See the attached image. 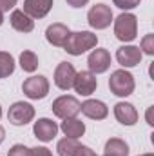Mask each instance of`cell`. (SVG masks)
<instances>
[{"label": "cell", "instance_id": "obj_1", "mask_svg": "<svg viewBox=\"0 0 154 156\" xmlns=\"http://www.w3.org/2000/svg\"><path fill=\"white\" fill-rule=\"evenodd\" d=\"M96 44H98V37L94 33H91V31H76V33H71L67 37L65 44H64V49L73 56H80L85 51L96 47Z\"/></svg>", "mask_w": 154, "mask_h": 156}, {"label": "cell", "instance_id": "obj_2", "mask_svg": "<svg viewBox=\"0 0 154 156\" xmlns=\"http://www.w3.org/2000/svg\"><path fill=\"white\" fill-rule=\"evenodd\" d=\"M134 87H136V82H134V76L125 71V69H116L111 73V78H109V89L111 93L116 94V96H129L134 93Z\"/></svg>", "mask_w": 154, "mask_h": 156}, {"label": "cell", "instance_id": "obj_3", "mask_svg": "<svg viewBox=\"0 0 154 156\" xmlns=\"http://www.w3.org/2000/svg\"><path fill=\"white\" fill-rule=\"evenodd\" d=\"M114 35L120 42H132L138 37V18L132 13H121L114 20Z\"/></svg>", "mask_w": 154, "mask_h": 156}, {"label": "cell", "instance_id": "obj_4", "mask_svg": "<svg viewBox=\"0 0 154 156\" xmlns=\"http://www.w3.org/2000/svg\"><path fill=\"white\" fill-rule=\"evenodd\" d=\"M22 91L27 98L31 100H42L47 96L49 93V80L42 75H35V76H29L24 80L22 83Z\"/></svg>", "mask_w": 154, "mask_h": 156}, {"label": "cell", "instance_id": "obj_5", "mask_svg": "<svg viewBox=\"0 0 154 156\" xmlns=\"http://www.w3.org/2000/svg\"><path fill=\"white\" fill-rule=\"evenodd\" d=\"M80 102H78L75 96H69V94H64V96H58L51 109L54 113V116L62 118V120H67V118H76V115L80 113Z\"/></svg>", "mask_w": 154, "mask_h": 156}, {"label": "cell", "instance_id": "obj_6", "mask_svg": "<svg viewBox=\"0 0 154 156\" xmlns=\"http://www.w3.org/2000/svg\"><path fill=\"white\" fill-rule=\"evenodd\" d=\"M113 11L105 4H94L87 13V22L93 29H105L113 22Z\"/></svg>", "mask_w": 154, "mask_h": 156}, {"label": "cell", "instance_id": "obj_7", "mask_svg": "<svg viewBox=\"0 0 154 156\" xmlns=\"http://www.w3.org/2000/svg\"><path fill=\"white\" fill-rule=\"evenodd\" d=\"M35 118V107L27 102H15L9 111H7V120L13 125H27Z\"/></svg>", "mask_w": 154, "mask_h": 156}, {"label": "cell", "instance_id": "obj_8", "mask_svg": "<svg viewBox=\"0 0 154 156\" xmlns=\"http://www.w3.org/2000/svg\"><path fill=\"white\" fill-rule=\"evenodd\" d=\"M75 76H76V69L69 62H60L54 69V83L62 91H69L73 87Z\"/></svg>", "mask_w": 154, "mask_h": 156}, {"label": "cell", "instance_id": "obj_9", "mask_svg": "<svg viewBox=\"0 0 154 156\" xmlns=\"http://www.w3.org/2000/svg\"><path fill=\"white\" fill-rule=\"evenodd\" d=\"M89 71L93 75H102L111 67V53L107 49H93L87 58Z\"/></svg>", "mask_w": 154, "mask_h": 156}, {"label": "cell", "instance_id": "obj_10", "mask_svg": "<svg viewBox=\"0 0 154 156\" xmlns=\"http://www.w3.org/2000/svg\"><path fill=\"white\" fill-rule=\"evenodd\" d=\"M143 53L138 45H121L116 51V60L121 67H136L142 62Z\"/></svg>", "mask_w": 154, "mask_h": 156}, {"label": "cell", "instance_id": "obj_11", "mask_svg": "<svg viewBox=\"0 0 154 156\" xmlns=\"http://www.w3.org/2000/svg\"><path fill=\"white\" fill-rule=\"evenodd\" d=\"M73 87L78 94L82 96H89L96 91L98 87V80H96V75H93L91 71H80L75 76V82H73Z\"/></svg>", "mask_w": 154, "mask_h": 156}, {"label": "cell", "instance_id": "obj_12", "mask_svg": "<svg viewBox=\"0 0 154 156\" xmlns=\"http://www.w3.org/2000/svg\"><path fill=\"white\" fill-rule=\"evenodd\" d=\"M33 133L40 142H51L58 134V125L51 118H40L33 125Z\"/></svg>", "mask_w": 154, "mask_h": 156}, {"label": "cell", "instance_id": "obj_13", "mask_svg": "<svg viewBox=\"0 0 154 156\" xmlns=\"http://www.w3.org/2000/svg\"><path fill=\"white\" fill-rule=\"evenodd\" d=\"M114 116L121 125L131 127V125H134L138 122V111L129 102H118L114 105Z\"/></svg>", "mask_w": 154, "mask_h": 156}, {"label": "cell", "instance_id": "obj_14", "mask_svg": "<svg viewBox=\"0 0 154 156\" xmlns=\"http://www.w3.org/2000/svg\"><path fill=\"white\" fill-rule=\"evenodd\" d=\"M69 35H71L69 27L65 24H60V22L51 24L45 29V38H47V42L51 45H54V47H64V44H65V40H67Z\"/></svg>", "mask_w": 154, "mask_h": 156}, {"label": "cell", "instance_id": "obj_15", "mask_svg": "<svg viewBox=\"0 0 154 156\" xmlns=\"http://www.w3.org/2000/svg\"><path fill=\"white\" fill-rule=\"evenodd\" d=\"M80 111L91 120H105L109 115V107L102 100H85L80 105Z\"/></svg>", "mask_w": 154, "mask_h": 156}, {"label": "cell", "instance_id": "obj_16", "mask_svg": "<svg viewBox=\"0 0 154 156\" xmlns=\"http://www.w3.org/2000/svg\"><path fill=\"white\" fill-rule=\"evenodd\" d=\"M53 7V0H24V13L29 15L33 20L44 18Z\"/></svg>", "mask_w": 154, "mask_h": 156}, {"label": "cell", "instance_id": "obj_17", "mask_svg": "<svg viewBox=\"0 0 154 156\" xmlns=\"http://www.w3.org/2000/svg\"><path fill=\"white\" fill-rule=\"evenodd\" d=\"M9 22H11L13 29L18 33H31L35 29V20L29 15H26L22 9H15L9 16Z\"/></svg>", "mask_w": 154, "mask_h": 156}, {"label": "cell", "instance_id": "obj_18", "mask_svg": "<svg viewBox=\"0 0 154 156\" xmlns=\"http://www.w3.org/2000/svg\"><path fill=\"white\" fill-rule=\"evenodd\" d=\"M58 129H62V133H64L67 138L78 140V138H82L83 133H85V123H83L82 120H78V118H67V120L62 122V125H60Z\"/></svg>", "mask_w": 154, "mask_h": 156}, {"label": "cell", "instance_id": "obj_19", "mask_svg": "<svg viewBox=\"0 0 154 156\" xmlns=\"http://www.w3.org/2000/svg\"><path fill=\"white\" fill-rule=\"evenodd\" d=\"M103 151L105 156H129V145L121 138H109Z\"/></svg>", "mask_w": 154, "mask_h": 156}, {"label": "cell", "instance_id": "obj_20", "mask_svg": "<svg viewBox=\"0 0 154 156\" xmlns=\"http://www.w3.org/2000/svg\"><path fill=\"white\" fill-rule=\"evenodd\" d=\"M20 67L26 73H35L38 69V56L33 51H22L20 53Z\"/></svg>", "mask_w": 154, "mask_h": 156}, {"label": "cell", "instance_id": "obj_21", "mask_svg": "<svg viewBox=\"0 0 154 156\" xmlns=\"http://www.w3.org/2000/svg\"><path fill=\"white\" fill-rule=\"evenodd\" d=\"M78 147H80L78 140H75V138H67V136H65V138H62V140L58 142L56 151H58V156H75Z\"/></svg>", "mask_w": 154, "mask_h": 156}, {"label": "cell", "instance_id": "obj_22", "mask_svg": "<svg viewBox=\"0 0 154 156\" xmlns=\"http://www.w3.org/2000/svg\"><path fill=\"white\" fill-rule=\"evenodd\" d=\"M15 71V58L5 53V51H0V78H7L9 75H13Z\"/></svg>", "mask_w": 154, "mask_h": 156}, {"label": "cell", "instance_id": "obj_23", "mask_svg": "<svg viewBox=\"0 0 154 156\" xmlns=\"http://www.w3.org/2000/svg\"><path fill=\"white\" fill-rule=\"evenodd\" d=\"M142 53H147V55H154V35H145L142 40V47H140Z\"/></svg>", "mask_w": 154, "mask_h": 156}, {"label": "cell", "instance_id": "obj_24", "mask_svg": "<svg viewBox=\"0 0 154 156\" xmlns=\"http://www.w3.org/2000/svg\"><path fill=\"white\" fill-rule=\"evenodd\" d=\"M113 2H114L116 7H120V9H125V11H129V9H134V7H138L142 0H113Z\"/></svg>", "mask_w": 154, "mask_h": 156}, {"label": "cell", "instance_id": "obj_25", "mask_svg": "<svg viewBox=\"0 0 154 156\" xmlns=\"http://www.w3.org/2000/svg\"><path fill=\"white\" fill-rule=\"evenodd\" d=\"M7 156H29V149L22 144H16L7 151Z\"/></svg>", "mask_w": 154, "mask_h": 156}, {"label": "cell", "instance_id": "obj_26", "mask_svg": "<svg viewBox=\"0 0 154 156\" xmlns=\"http://www.w3.org/2000/svg\"><path fill=\"white\" fill-rule=\"evenodd\" d=\"M29 156H53V153L47 147H33L29 149Z\"/></svg>", "mask_w": 154, "mask_h": 156}, {"label": "cell", "instance_id": "obj_27", "mask_svg": "<svg viewBox=\"0 0 154 156\" xmlns=\"http://www.w3.org/2000/svg\"><path fill=\"white\" fill-rule=\"evenodd\" d=\"M75 156H98L91 147H87V145H80L76 149V153H75Z\"/></svg>", "mask_w": 154, "mask_h": 156}, {"label": "cell", "instance_id": "obj_28", "mask_svg": "<svg viewBox=\"0 0 154 156\" xmlns=\"http://www.w3.org/2000/svg\"><path fill=\"white\" fill-rule=\"evenodd\" d=\"M16 2H18V0H0V11L4 13V11L13 9V7L16 5Z\"/></svg>", "mask_w": 154, "mask_h": 156}, {"label": "cell", "instance_id": "obj_29", "mask_svg": "<svg viewBox=\"0 0 154 156\" xmlns=\"http://www.w3.org/2000/svg\"><path fill=\"white\" fill-rule=\"evenodd\" d=\"M87 2H89V0H67V4H69L71 7H83Z\"/></svg>", "mask_w": 154, "mask_h": 156}, {"label": "cell", "instance_id": "obj_30", "mask_svg": "<svg viewBox=\"0 0 154 156\" xmlns=\"http://www.w3.org/2000/svg\"><path fill=\"white\" fill-rule=\"evenodd\" d=\"M4 138H5V131H4V127L0 125V144L4 142Z\"/></svg>", "mask_w": 154, "mask_h": 156}, {"label": "cell", "instance_id": "obj_31", "mask_svg": "<svg viewBox=\"0 0 154 156\" xmlns=\"http://www.w3.org/2000/svg\"><path fill=\"white\" fill-rule=\"evenodd\" d=\"M2 24H4V13L0 11V26H2Z\"/></svg>", "mask_w": 154, "mask_h": 156}, {"label": "cell", "instance_id": "obj_32", "mask_svg": "<svg viewBox=\"0 0 154 156\" xmlns=\"http://www.w3.org/2000/svg\"><path fill=\"white\" fill-rule=\"evenodd\" d=\"M140 156H154L152 153H145V154H140Z\"/></svg>", "mask_w": 154, "mask_h": 156}, {"label": "cell", "instance_id": "obj_33", "mask_svg": "<svg viewBox=\"0 0 154 156\" xmlns=\"http://www.w3.org/2000/svg\"><path fill=\"white\" fill-rule=\"evenodd\" d=\"M0 118H2V105H0Z\"/></svg>", "mask_w": 154, "mask_h": 156}, {"label": "cell", "instance_id": "obj_34", "mask_svg": "<svg viewBox=\"0 0 154 156\" xmlns=\"http://www.w3.org/2000/svg\"><path fill=\"white\" fill-rule=\"evenodd\" d=\"M103 156H105V154H103Z\"/></svg>", "mask_w": 154, "mask_h": 156}]
</instances>
